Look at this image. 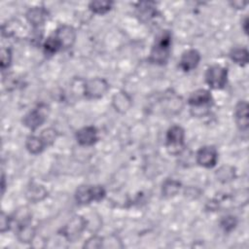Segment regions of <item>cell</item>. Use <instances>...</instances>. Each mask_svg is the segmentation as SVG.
<instances>
[{
    "mask_svg": "<svg viewBox=\"0 0 249 249\" xmlns=\"http://www.w3.org/2000/svg\"><path fill=\"white\" fill-rule=\"evenodd\" d=\"M25 17L33 28L38 30L46 23L50 16L49 12L44 7H32L27 11Z\"/></svg>",
    "mask_w": 249,
    "mask_h": 249,
    "instance_id": "obj_13",
    "label": "cell"
},
{
    "mask_svg": "<svg viewBox=\"0 0 249 249\" xmlns=\"http://www.w3.org/2000/svg\"><path fill=\"white\" fill-rule=\"evenodd\" d=\"M247 25H248V18H247V17H245L242 21V29L245 33H247Z\"/></svg>",
    "mask_w": 249,
    "mask_h": 249,
    "instance_id": "obj_30",
    "label": "cell"
},
{
    "mask_svg": "<svg viewBox=\"0 0 249 249\" xmlns=\"http://www.w3.org/2000/svg\"><path fill=\"white\" fill-rule=\"evenodd\" d=\"M112 105L114 109L121 114L126 113L131 105H132V99L128 95L127 92L121 90L119 92H116L112 97Z\"/></svg>",
    "mask_w": 249,
    "mask_h": 249,
    "instance_id": "obj_16",
    "label": "cell"
},
{
    "mask_svg": "<svg viewBox=\"0 0 249 249\" xmlns=\"http://www.w3.org/2000/svg\"><path fill=\"white\" fill-rule=\"evenodd\" d=\"M88 221L82 216H74L61 230V234L69 242L77 240L87 229Z\"/></svg>",
    "mask_w": 249,
    "mask_h": 249,
    "instance_id": "obj_8",
    "label": "cell"
},
{
    "mask_svg": "<svg viewBox=\"0 0 249 249\" xmlns=\"http://www.w3.org/2000/svg\"><path fill=\"white\" fill-rule=\"evenodd\" d=\"M109 89V83L104 78H91L86 80L82 86V93L87 99H99Z\"/></svg>",
    "mask_w": 249,
    "mask_h": 249,
    "instance_id": "obj_6",
    "label": "cell"
},
{
    "mask_svg": "<svg viewBox=\"0 0 249 249\" xmlns=\"http://www.w3.org/2000/svg\"><path fill=\"white\" fill-rule=\"evenodd\" d=\"M48 196L46 188L37 183H31L25 192L26 198L31 202H39Z\"/></svg>",
    "mask_w": 249,
    "mask_h": 249,
    "instance_id": "obj_17",
    "label": "cell"
},
{
    "mask_svg": "<svg viewBox=\"0 0 249 249\" xmlns=\"http://www.w3.org/2000/svg\"><path fill=\"white\" fill-rule=\"evenodd\" d=\"M104 239L101 236L98 235H92L90 236L84 244V247L86 248H100L103 247Z\"/></svg>",
    "mask_w": 249,
    "mask_h": 249,
    "instance_id": "obj_29",
    "label": "cell"
},
{
    "mask_svg": "<svg viewBox=\"0 0 249 249\" xmlns=\"http://www.w3.org/2000/svg\"><path fill=\"white\" fill-rule=\"evenodd\" d=\"M13 53L10 48L3 47L1 49V70L4 72L7 70L12 63Z\"/></svg>",
    "mask_w": 249,
    "mask_h": 249,
    "instance_id": "obj_27",
    "label": "cell"
},
{
    "mask_svg": "<svg viewBox=\"0 0 249 249\" xmlns=\"http://www.w3.org/2000/svg\"><path fill=\"white\" fill-rule=\"evenodd\" d=\"M165 147L172 156L180 155L185 148V130L179 124L171 125L166 131Z\"/></svg>",
    "mask_w": 249,
    "mask_h": 249,
    "instance_id": "obj_4",
    "label": "cell"
},
{
    "mask_svg": "<svg viewBox=\"0 0 249 249\" xmlns=\"http://www.w3.org/2000/svg\"><path fill=\"white\" fill-rule=\"evenodd\" d=\"M228 82V68L220 64L210 65L205 71V83L213 89H222Z\"/></svg>",
    "mask_w": 249,
    "mask_h": 249,
    "instance_id": "obj_7",
    "label": "cell"
},
{
    "mask_svg": "<svg viewBox=\"0 0 249 249\" xmlns=\"http://www.w3.org/2000/svg\"><path fill=\"white\" fill-rule=\"evenodd\" d=\"M60 50H62L61 46L53 34L50 35L43 43V51L46 55H53Z\"/></svg>",
    "mask_w": 249,
    "mask_h": 249,
    "instance_id": "obj_23",
    "label": "cell"
},
{
    "mask_svg": "<svg viewBox=\"0 0 249 249\" xmlns=\"http://www.w3.org/2000/svg\"><path fill=\"white\" fill-rule=\"evenodd\" d=\"M14 220L12 216H9L8 214L2 212L1 213V218H0V231L1 233H4L6 231H8L9 230H11L12 226H13Z\"/></svg>",
    "mask_w": 249,
    "mask_h": 249,
    "instance_id": "obj_28",
    "label": "cell"
},
{
    "mask_svg": "<svg viewBox=\"0 0 249 249\" xmlns=\"http://www.w3.org/2000/svg\"><path fill=\"white\" fill-rule=\"evenodd\" d=\"M234 120L237 127L241 131H246L249 126L248 117V103L245 100L237 102L234 108Z\"/></svg>",
    "mask_w": 249,
    "mask_h": 249,
    "instance_id": "obj_14",
    "label": "cell"
},
{
    "mask_svg": "<svg viewBox=\"0 0 249 249\" xmlns=\"http://www.w3.org/2000/svg\"><path fill=\"white\" fill-rule=\"evenodd\" d=\"M40 137L42 138L43 142L45 143L46 147L48 148V147L52 146L54 143V141L56 140L57 131L53 127H47L41 131Z\"/></svg>",
    "mask_w": 249,
    "mask_h": 249,
    "instance_id": "obj_25",
    "label": "cell"
},
{
    "mask_svg": "<svg viewBox=\"0 0 249 249\" xmlns=\"http://www.w3.org/2000/svg\"><path fill=\"white\" fill-rule=\"evenodd\" d=\"M136 16L142 22H149L158 14L157 7L154 2H139L135 7Z\"/></svg>",
    "mask_w": 249,
    "mask_h": 249,
    "instance_id": "obj_15",
    "label": "cell"
},
{
    "mask_svg": "<svg viewBox=\"0 0 249 249\" xmlns=\"http://www.w3.org/2000/svg\"><path fill=\"white\" fill-rule=\"evenodd\" d=\"M35 229L30 224H25L17 227V237L19 242L30 243L35 237Z\"/></svg>",
    "mask_w": 249,
    "mask_h": 249,
    "instance_id": "obj_20",
    "label": "cell"
},
{
    "mask_svg": "<svg viewBox=\"0 0 249 249\" xmlns=\"http://www.w3.org/2000/svg\"><path fill=\"white\" fill-rule=\"evenodd\" d=\"M230 58L236 64L240 66H244L248 63L249 53L246 48L243 47H235L232 48L229 53Z\"/></svg>",
    "mask_w": 249,
    "mask_h": 249,
    "instance_id": "obj_21",
    "label": "cell"
},
{
    "mask_svg": "<svg viewBox=\"0 0 249 249\" xmlns=\"http://www.w3.org/2000/svg\"><path fill=\"white\" fill-rule=\"evenodd\" d=\"M26 150L32 155L41 154L47 147L40 135H29L25 141Z\"/></svg>",
    "mask_w": 249,
    "mask_h": 249,
    "instance_id": "obj_18",
    "label": "cell"
},
{
    "mask_svg": "<svg viewBox=\"0 0 249 249\" xmlns=\"http://www.w3.org/2000/svg\"><path fill=\"white\" fill-rule=\"evenodd\" d=\"M237 218L233 215H226L220 221V227L225 232H231L237 226Z\"/></svg>",
    "mask_w": 249,
    "mask_h": 249,
    "instance_id": "obj_26",
    "label": "cell"
},
{
    "mask_svg": "<svg viewBox=\"0 0 249 249\" xmlns=\"http://www.w3.org/2000/svg\"><path fill=\"white\" fill-rule=\"evenodd\" d=\"M215 176L217 178V180L221 183H230L232 180H234L235 176H236V171L235 168L231 165L226 164V165H222L220 166L216 172H215Z\"/></svg>",
    "mask_w": 249,
    "mask_h": 249,
    "instance_id": "obj_19",
    "label": "cell"
},
{
    "mask_svg": "<svg viewBox=\"0 0 249 249\" xmlns=\"http://www.w3.org/2000/svg\"><path fill=\"white\" fill-rule=\"evenodd\" d=\"M172 45V35L169 30H163L159 33L152 46L149 61L154 64L163 65L165 64L170 56Z\"/></svg>",
    "mask_w": 249,
    "mask_h": 249,
    "instance_id": "obj_1",
    "label": "cell"
},
{
    "mask_svg": "<svg viewBox=\"0 0 249 249\" xmlns=\"http://www.w3.org/2000/svg\"><path fill=\"white\" fill-rule=\"evenodd\" d=\"M200 59L201 55L198 51L195 49H189L181 54L178 67L184 72L193 71L197 67Z\"/></svg>",
    "mask_w": 249,
    "mask_h": 249,
    "instance_id": "obj_12",
    "label": "cell"
},
{
    "mask_svg": "<svg viewBox=\"0 0 249 249\" xmlns=\"http://www.w3.org/2000/svg\"><path fill=\"white\" fill-rule=\"evenodd\" d=\"M75 137L80 146L90 147L98 140V130L93 125H86L76 131Z\"/></svg>",
    "mask_w": 249,
    "mask_h": 249,
    "instance_id": "obj_11",
    "label": "cell"
},
{
    "mask_svg": "<svg viewBox=\"0 0 249 249\" xmlns=\"http://www.w3.org/2000/svg\"><path fill=\"white\" fill-rule=\"evenodd\" d=\"M53 34L58 40L62 50H67L71 48L77 38V32L75 28L66 24L59 25Z\"/></svg>",
    "mask_w": 249,
    "mask_h": 249,
    "instance_id": "obj_10",
    "label": "cell"
},
{
    "mask_svg": "<svg viewBox=\"0 0 249 249\" xmlns=\"http://www.w3.org/2000/svg\"><path fill=\"white\" fill-rule=\"evenodd\" d=\"M49 114L50 107L45 103H40L23 116L22 124L25 127L34 131L47 121Z\"/></svg>",
    "mask_w": 249,
    "mask_h": 249,
    "instance_id": "obj_5",
    "label": "cell"
},
{
    "mask_svg": "<svg viewBox=\"0 0 249 249\" xmlns=\"http://www.w3.org/2000/svg\"><path fill=\"white\" fill-rule=\"evenodd\" d=\"M188 104L193 116L203 117L209 113L213 105V97L208 89H198L189 95Z\"/></svg>",
    "mask_w": 249,
    "mask_h": 249,
    "instance_id": "obj_2",
    "label": "cell"
},
{
    "mask_svg": "<svg viewBox=\"0 0 249 249\" xmlns=\"http://www.w3.org/2000/svg\"><path fill=\"white\" fill-rule=\"evenodd\" d=\"M5 187H6V185H5V175L3 173L2 174V194H4V192H5Z\"/></svg>",
    "mask_w": 249,
    "mask_h": 249,
    "instance_id": "obj_31",
    "label": "cell"
},
{
    "mask_svg": "<svg viewBox=\"0 0 249 249\" xmlns=\"http://www.w3.org/2000/svg\"><path fill=\"white\" fill-rule=\"evenodd\" d=\"M196 163L205 168H212L218 161V151L212 145L200 147L196 154Z\"/></svg>",
    "mask_w": 249,
    "mask_h": 249,
    "instance_id": "obj_9",
    "label": "cell"
},
{
    "mask_svg": "<svg viewBox=\"0 0 249 249\" xmlns=\"http://www.w3.org/2000/svg\"><path fill=\"white\" fill-rule=\"evenodd\" d=\"M113 8L111 1H91L89 4V9L95 15H105Z\"/></svg>",
    "mask_w": 249,
    "mask_h": 249,
    "instance_id": "obj_24",
    "label": "cell"
},
{
    "mask_svg": "<svg viewBox=\"0 0 249 249\" xmlns=\"http://www.w3.org/2000/svg\"><path fill=\"white\" fill-rule=\"evenodd\" d=\"M181 186L178 180L166 179L161 185V194L164 197H173L179 193Z\"/></svg>",
    "mask_w": 249,
    "mask_h": 249,
    "instance_id": "obj_22",
    "label": "cell"
},
{
    "mask_svg": "<svg viewBox=\"0 0 249 249\" xmlns=\"http://www.w3.org/2000/svg\"><path fill=\"white\" fill-rule=\"evenodd\" d=\"M106 196V190L101 185H82L75 192V200L78 204L86 205L92 201H100Z\"/></svg>",
    "mask_w": 249,
    "mask_h": 249,
    "instance_id": "obj_3",
    "label": "cell"
}]
</instances>
